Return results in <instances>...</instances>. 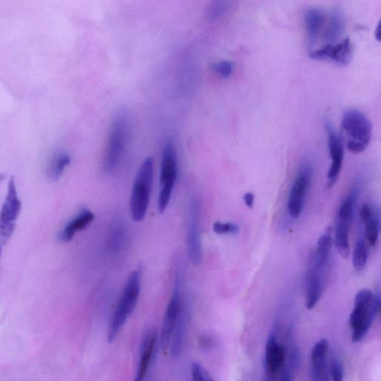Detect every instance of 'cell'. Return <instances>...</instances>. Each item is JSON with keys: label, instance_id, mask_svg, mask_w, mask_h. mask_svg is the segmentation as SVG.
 Listing matches in <instances>:
<instances>
[{"label": "cell", "instance_id": "8992f818", "mask_svg": "<svg viewBox=\"0 0 381 381\" xmlns=\"http://www.w3.org/2000/svg\"><path fill=\"white\" fill-rule=\"evenodd\" d=\"M154 178V161L147 157L139 168L132 193L131 213L134 221H142L150 205Z\"/></svg>", "mask_w": 381, "mask_h": 381}, {"label": "cell", "instance_id": "ac0fdd59", "mask_svg": "<svg viewBox=\"0 0 381 381\" xmlns=\"http://www.w3.org/2000/svg\"><path fill=\"white\" fill-rule=\"evenodd\" d=\"M187 305L181 300L178 318H176L172 338L171 355L174 358L179 357L181 354L185 333H187Z\"/></svg>", "mask_w": 381, "mask_h": 381}, {"label": "cell", "instance_id": "484cf974", "mask_svg": "<svg viewBox=\"0 0 381 381\" xmlns=\"http://www.w3.org/2000/svg\"><path fill=\"white\" fill-rule=\"evenodd\" d=\"M367 259L368 249L364 240L360 238L358 240L353 252V265L357 271H360L365 267Z\"/></svg>", "mask_w": 381, "mask_h": 381}, {"label": "cell", "instance_id": "5bb4252c", "mask_svg": "<svg viewBox=\"0 0 381 381\" xmlns=\"http://www.w3.org/2000/svg\"><path fill=\"white\" fill-rule=\"evenodd\" d=\"M352 44L349 39H344L338 43H328L318 50L310 53V58L318 61H331L342 66H346L351 59Z\"/></svg>", "mask_w": 381, "mask_h": 381}, {"label": "cell", "instance_id": "ba28073f", "mask_svg": "<svg viewBox=\"0 0 381 381\" xmlns=\"http://www.w3.org/2000/svg\"><path fill=\"white\" fill-rule=\"evenodd\" d=\"M313 169L309 160L301 163L287 199V211L290 216L297 219L302 215L307 195L311 188Z\"/></svg>", "mask_w": 381, "mask_h": 381}, {"label": "cell", "instance_id": "f1b7e54d", "mask_svg": "<svg viewBox=\"0 0 381 381\" xmlns=\"http://www.w3.org/2000/svg\"><path fill=\"white\" fill-rule=\"evenodd\" d=\"M330 376L332 380L341 381L343 380L344 370L342 362L338 357H333L330 365Z\"/></svg>", "mask_w": 381, "mask_h": 381}, {"label": "cell", "instance_id": "836d02e7", "mask_svg": "<svg viewBox=\"0 0 381 381\" xmlns=\"http://www.w3.org/2000/svg\"><path fill=\"white\" fill-rule=\"evenodd\" d=\"M4 175L0 174V182H1L4 179Z\"/></svg>", "mask_w": 381, "mask_h": 381}, {"label": "cell", "instance_id": "e575fe53", "mask_svg": "<svg viewBox=\"0 0 381 381\" xmlns=\"http://www.w3.org/2000/svg\"><path fill=\"white\" fill-rule=\"evenodd\" d=\"M0 254H1V245H0Z\"/></svg>", "mask_w": 381, "mask_h": 381}, {"label": "cell", "instance_id": "3957f363", "mask_svg": "<svg viewBox=\"0 0 381 381\" xmlns=\"http://www.w3.org/2000/svg\"><path fill=\"white\" fill-rule=\"evenodd\" d=\"M360 190L361 181L358 179L352 185L347 197L341 202L338 211L333 243L339 254L343 258H348L349 256L350 228Z\"/></svg>", "mask_w": 381, "mask_h": 381}, {"label": "cell", "instance_id": "2e32d148", "mask_svg": "<svg viewBox=\"0 0 381 381\" xmlns=\"http://www.w3.org/2000/svg\"><path fill=\"white\" fill-rule=\"evenodd\" d=\"M359 216L364 225V236L368 244L371 247L376 245L380 228L379 209L375 206L365 203L360 209Z\"/></svg>", "mask_w": 381, "mask_h": 381}, {"label": "cell", "instance_id": "603a6c76", "mask_svg": "<svg viewBox=\"0 0 381 381\" xmlns=\"http://www.w3.org/2000/svg\"><path fill=\"white\" fill-rule=\"evenodd\" d=\"M343 18L338 12H333L330 16L327 30L325 32V40L329 43L336 42L344 30Z\"/></svg>", "mask_w": 381, "mask_h": 381}, {"label": "cell", "instance_id": "30bf717a", "mask_svg": "<svg viewBox=\"0 0 381 381\" xmlns=\"http://www.w3.org/2000/svg\"><path fill=\"white\" fill-rule=\"evenodd\" d=\"M328 135V145L331 157V167L328 173L329 187H332L339 178L345 154V146L340 135L329 122L325 123Z\"/></svg>", "mask_w": 381, "mask_h": 381}, {"label": "cell", "instance_id": "e0dca14e", "mask_svg": "<svg viewBox=\"0 0 381 381\" xmlns=\"http://www.w3.org/2000/svg\"><path fill=\"white\" fill-rule=\"evenodd\" d=\"M329 341L321 339L315 344L311 351V378L315 381H327L329 380L327 355Z\"/></svg>", "mask_w": 381, "mask_h": 381}, {"label": "cell", "instance_id": "4316f807", "mask_svg": "<svg viewBox=\"0 0 381 381\" xmlns=\"http://www.w3.org/2000/svg\"><path fill=\"white\" fill-rule=\"evenodd\" d=\"M213 231L218 235H235L238 234L239 227L234 223L217 221L213 225Z\"/></svg>", "mask_w": 381, "mask_h": 381}, {"label": "cell", "instance_id": "5b68a950", "mask_svg": "<svg viewBox=\"0 0 381 381\" xmlns=\"http://www.w3.org/2000/svg\"><path fill=\"white\" fill-rule=\"evenodd\" d=\"M342 127L349 137L348 151L353 154L364 152L373 136V125L369 118L358 110H346L342 117Z\"/></svg>", "mask_w": 381, "mask_h": 381}, {"label": "cell", "instance_id": "d4e9b609", "mask_svg": "<svg viewBox=\"0 0 381 381\" xmlns=\"http://www.w3.org/2000/svg\"><path fill=\"white\" fill-rule=\"evenodd\" d=\"M231 0H212L207 11L208 19L217 22L224 18L229 10Z\"/></svg>", "mask_w": 381, "mask_h": 381}, {"label": "cell", "instance_id": "7402d4cb", "mask_svg": "<svg viewBox=\"0 0 381 381\" xmlns=\"http://www.w3.org/2000/svg\"><path fill=\"white\" fill-rule=\"evenodd\" d=\"M333 243L331 230L328 229L320 237L318 243L317 251L313 256L312 264L323 271L327 267L331 254V249Z\"/></svg>", "mask_w": 381, "mask_h": 381}, {"label": "cell", "instance_id": "7c38bea8", "mask_svg": "<svg viewBox=\"0 0 381 381\" xmlns=\"http://www.w3.org/2000/svg\"><path fill=\"white\" fill-rule=\"evenodd\" d=\"M181 272L178 271L175 275L173 294L168 307H167L162 327L161 342L164 350L168 349L169 346L176 318H178L181 302Z\"/></svg>", "mask_w": 381, "mask_h": 381}, {"label": "cell", "instance_id": "cb8c5ba5", "mask_svg": "<svg viewBox=\"0 0 381 381\" xmlns=\"http://www.w3.org/2000/svg\"><path fill=\"white\" fill-rule=\"evenodd\" d=\"M70 163L71 158L68 154L60 153L55 155L49 166V178L52 181H58Z\"/></svg>", "mask_w": 381, "mask_h": 381}, {"label": "cell", "instance_id": "d6a6232c", "mask_svg": "<svg viewBox=\"0 0 381 381\" xmlns=\"http://www.w3.org/2000/svg\"><path fill=\"white\" fill-rule=\"evenodd\" d=\"M380 25L379 24L377 27L375 35L377 37L378 41H380Z\"/></svg>", "mask_w": 381, "mask_h": 381}, {"label": "cell", "instance_id": "d6986e66", "mask_svg": "<svg viewBox=\"0 0 381 381\" xmlns=\"http://www.w3.org/2000/svg\"><path fill=\"white\" fill-rule=\"evenodd\" d=\"M322 271L313 264L306 277V308L311 311L318 303L322 293Z\"/></svg>", "mask_w": 381, "mask_h": 381}, {"label": "cell", "instance_id": "9a60e30c", "mask_svg": "<svg viewBox=\"0 0 381 381\" xmlns=\"http://www.w3.org/2000/svg\"><path fill=\"white\" fill-rule=\"evenodd\" d=\"M157 341L156 331L154 329L147 330L141 342L136 380H144L147 376L156 355Z\"/></svg>", "mask_w": 381, "mask_h": 381}, {"label": "cell", "instance_id": "ffe728a7", "mask_svg": "<svg viewBox=\"0 0 381 381\" xmlns=\"http://www.w3.org/2000/svg\"><path fill=\"white\" fill-rule=\"evenodd\" d=\"M95 218L94 214L88 209L81 210L79 215L72 218L65 226L59 236L62 243H70L77 232L87 228Z\"/></svg>", "mask_w": 381, "mask_h": 381}, {"label": "cell", "instance_id": "9c48e42d", "mask_svg": "<svg viewBox=\"0 0 381 381\" xmlns=\"http://www.w3.org/2000/svg\"><path fill=\"white\" fill-rule=\"evenodd\" d=\"M21 207L22 204L17 195L14 179L12 178L8 182L6 200L0 210V238L3 244L7 243L13 235Z\"/></svg>", "mask_w": 381, "mask_h": 381}, {"label": "cell", "instance_id": "277c9868", "mask_svg": "<svg viewBox=\"0 0 381 381\" xmlns=\"http://www.w3.org/2000/svg\"><path fill=\"white\" fill-rule=\"evenodd\" d=\"M129 130L127 116L124 113L118 114L111 125L102 162V169L106 174L114 173L122 162L128 143Z\"/></svg>", "mask_w": 381, "mask_h": 381}, {"label": "cell", "instance_id": "4dcf8cb0", "mask_svg": "<svg viewBox=\"0 0 381 381\" xmlns=\"http://www.w3.org/2000/svg\"><path fill=\"white\" fill-rule=\"evenodd\" d=\"M215 340H214L211 336H202L200 339V345L203 349H209L215 345Z\"/></svg>", "mask_w": 381, "mask_h": 381}, {"label": "cell", "instance_id": "7a4b0ae2", "mask_svg": "<svg viewBox=\"0 0 381 381\" xmlns=\"http://www.w3.org/2000/svg\"><path fill=\"white\" fill-rule=\"evenodd\" d=\"M143 271L138 268L130 275L117 309L110 325L107 340L109 343L115 341L119 332L124 327L130 315L134 311L141 290Z\"/></svg>", "mask_w": 381, "mask_h": 381}, {"label": "cell", "instance_id": "f546056e", "mask_svg": "<svg viewBox=\"0 0 381 381\" xmlns=\"http://www.w3.org/2000/svg\"><path fill=\"white\" fill-rule=\"evenodd\" d=\"M192 376L195 381H211L213 378L198 362H194L192 364Z\"/></svg>", "mask_w": 381, "mask_h": 381}, {"label": "cell", "instance_id": "8fae6325", "mask_svg": "<svg viewBox=\"0 0 381 381\" xmlns=\"http://www.w3.org/2000/svg\"><path fill=\"white\" fill-rule=\"evenodd\" d=\"M200 212L198 201L193 199L189 206L187 240L189 258L194 265H199L203 258Z\"/></svg>", "mask_w": 381, "mask_h": 381}, {"label": "cell", "instance_id": "4fadbf2b", "mask_svg": "<svg viewBox=\"0 0 381 381\" xmlns=\"http://www.w3.org/2000/svg\"><path fill=\"white\" fill-rule=\"evenodd\" d=\"M286 348L278 341L275 333L269 334L265 348V367L269 375L274 376L284 373L286 368Z\"/></svg>", "mask_w": 381, "mask_h": 381}, {"label": "cell", "instance_id": "1f68e13d", "mask_svg": "<svg viewBox=\"0 0 381 381\" xmlns=\"http://www.w3.org/2000/svg\"><path fill=\"white\" fill-rule=\"evenodd\" d=\"M255 195L252 192H247L244 195V201L249 208H252L254 205Z\"/></svg>", "mask_w": 381, "mask_h": 381}, {"label": "cell", "instance_id": "6da1fadb", "mask_svg": "<svg viewBox=\"0 0 381 381\" xmlns=\"http://www.w3.org/2000/svg\"><path fill=\"white\" fill-rule=\"evenodd\" d=\"M380 296L370 290L362 289L356 295L355 307L349 318L351 339L358 342L366 336L380 309Z\"/></svg>", "mask_w": 381, "mask_h": 381}, {"label": "cell", "instance_id": "44dd1931", "mask_svg": "<svg viewBox=\"0 0 381 381\" xmlns=\"http://www.w3.org/2000/svg\"><path fill=\"white\" fill-rule=\"evenodd\" d=\"M325 22V14L321 9L311 8L305 12L304 24L310 43H313L318 40Z\"/></svg>", "mask_w": 381, "mask_h": 381}, {"label": "cell", "instance_id": "83f0119b", "mask_svg": "<svg viewBox=\"0 0 381 381\" xmlns=\"http://www.w3.org/2000/svg\"><path fill=\"white\" fill-rule=\"evenodd\" d=\"M212 70L223 79H228L234 73V65L229 61H222L212 65Z\"/></svg>", "mask_w": 381, "mask_h": 381}, {"label": "cell", "instance_id": "52a82bcc", "mask_svg": "<svg viewBox=\"0 0 381 381\" xmlns=\"http://www.w3.org/2000/svg\"><path fill=\"white\" fill-rule=\"evenodd\" d=\"M178 159L174 143L167 142L163 150L161 169V192L158 209L163 213L168 207L178 178Z\"/></svg>", "mask_w": 381, "mask_h": 381}]
</instances>
